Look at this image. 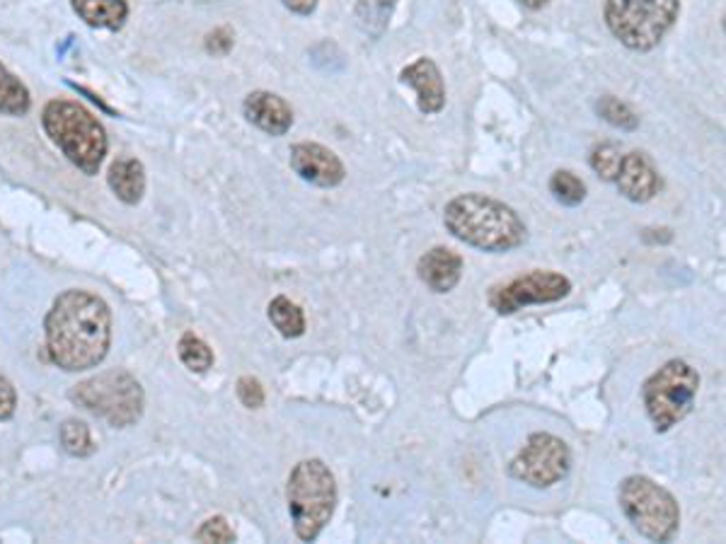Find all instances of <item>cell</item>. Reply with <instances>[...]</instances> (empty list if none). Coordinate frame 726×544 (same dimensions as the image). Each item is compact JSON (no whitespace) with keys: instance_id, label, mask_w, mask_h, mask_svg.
<instances>
[{"instance_id":"cell-28","label":"cell","mask_w":726,"mask_h":544,"mask_svg":"<svg viewBox=\"0 0 726 544\" xmlns=\"http://www.w3.org/2000/svg\"><path fill=\"white\" fill-rule=\"evenodd\" d=\"M230 46H233V34H230V30H226V27L216 30L206 36V48H209L211 54H228Z\"/></svg>"},{"instance_id":"cell-23","label":"cell","mask_w":726,"mask_h":544,"mask_svg":"<svg viewBox=\"0 0 726 544\" xmlns=\"http://www.w3.org/2000/svg\"><path fill=\"white\" fill-rule=\"evenodd\" d=\"M623 148L615 143H601L596 148L591 151L588 155V163L593 167V173H596L601 179L605 181H615L617 173H620V165H623Z\"/></svg>"},{"instance_id":"cell-21","label":"cell","mask_w":726,"mask_h":544,"mask_svg":"<svg viewBox=\"0 0 726 544\" xmlns=\"http://www.w3.org/2000/svg\"><path fill=\"white\" fill-rule=\"evenodd\" d=\"M58 438L61 445H64V451L73 457H88L95 453V443L88 423H82L78 419H66L61 423Z\"/></svg>"},{"instance_id":"cell-3","label":"cell","mask_w":726,"mask_h":544,"mask_svg":"<svg viewBox=\"0 0 726 544\" xmlns=\"http://www.w3.org/2000/svg\"><path fill=\"white\" fill-rule=\"evenodd\" d=\"M46 136L85 175H97L107 155V133L88 109L70 100L46 102L42 112Z\"/></svg>"},{"instance_id":"cell-31","label":"cell","mask_w":726,"mask_h":544,"mask_svg":"<svg viewBox=\"0 0 726 544\" xmlns=\"http://www.w3.org/2000/svg\"><path fill=\"white\" fill-rule=\"evenodd\" d=\"M520 3H524V5L530 8V10H540V8L548 5L550 0H520Z\"/></svg>"},{"instance_id":"cell-17","label":"cell","mask_w":726,"mask_h":544,"mask_svg":"<svg viewBox=\"0 0 726 544\" xmlns=\"http://www.w3.org/2000/svg\"><path fill=\"white\" fill-rule=\"evenodd\" d=\"M78 18L97 30H121L129 18L127 0H70Z\"/></svg>"},{"instance_id":"cell-2","label":"cell","mask_w":726,"mask_h":544,"mask_svg":"<svg viewBox=\"0 0 726 544\" xmlns=\"http://www.w3.org/2000/svg\"><path fill=\"white\" fill-rule=\"evenodd\" d=\"M443 223L455 240L482 252H512L528 240V227L512 206L484 193H460L448 201Z\"/></svg>"},{"instance_id":"cell-29","label":"cell","mask_w":726,"mask_h":544,"mask_svg":"<svg viewBox=\"0 0 726 544\" xmlns=\"http://www.w3.org/2000/svg\"><path fill=\"white\" fill-rule=\"evenodd\" d=\"M282 3L296 15H312L315 8H318V0H282Z\"/></svg>"},{"instance_id":"cell-15","label":"cell","mask_w":726,"mask_h":544,"mask_svg":"<svg viewBox=\"0 0 726 544\" xmlns=\"http://www.w3.org/2000/svg\"><path fill=\"white\" fill-rule=\"evenodd\" d=\"M417 274L421 284H427L433 293H448L460 284L463 276V257L448 247L429 249L417 264Z\"/></svg>"},{"instance_id":"cell-8","label":"cell","mask_w":726,"mask_h":544,"mask_svg":"<svg viewBox=\"0 0 726 544\" xmlns=\"http://www.w3.org/2000/svg\"><path fill=\"white\" fill-rule=\"evenodd\" d=\"M678 10L681 0H608L605 24L623 46L651 52L675 24Z\"/></svg>"},{"instance_id":"cell-12","label":"cell","mask_w":726,"mask_h":544,"mask_svg":"<svg viewBox=\"0 0 726 544\" xmlns=\"http://www.w3.org/2000/svg\"><path fill=\"white\" fill-rule=\"evenodd\" d=\"M615 185L627 201L647 203L659 193L661 177L645 153H627L623 157L620 173L615 177Z\"/></svg>"},{"instance_id":"cell-25","label":"cell","mask_w":726,"mask_h":544,"mask_svg":"<svg viewBox=\"0 0 726 544\" xmlns=\"http://www.w3.org/2000/svg\"><path fill=\"white\" fill-rule=\"evenodd\" d=\"M194 540L197 542H218V544H228L235 542V532L228 525V520L223 515L209 518L206 523L194 532Z\"/></svg>"},{"instance_id":"cell-13","label":"cell","mask_w":726,"mask_h":544,"mask_svg":"<svg viewBox=\"0 0 726 544\" xmlns=\"http://www.w3.org/2000/svg\"><path fill=\"white\" fill-rule=\"evenodd\" d=\"M242 112H245L250 124L270 133V136H286L294 126V109L288 107L284 97L266 90L250 92L242 102Z\"/></svg>"},{"instance_id":"cell-16","label":"cell","mask_w":726,"mask_h":544,"mask_svg":"<svg viewBox=\"0 0 726 544\" xmlns=\"http://www.w3.org/2000/svg\"><path fill=\"white\" fill-rule=\"evenodd\" d=\"M107 181L119 201L136 206L145 191V169L139 160H133V157H121V160L109 167Z\"/></svg>"},{"instance_id":"cell-18","label":"cell","mask_w":726,"mask_h":544,"mask_svg":"<svg viewBox=\"0 0 726 544\" xmlns=\"http://www.w3.org/2000/svg\"><path fill=\"white\" fill-rule=\"evenodd\" d=\"M266 314H270L272 324L284 338H298L306 334V314L286 296H276L266 308Z\"/></svg>"},{"instance_id":"cell-14","label":"cell","mask_w":726,"mask_h":544,"mask_svg":"<svg viewBox=\"0 0 726 544\" xmlns=\"http://www.w3.org/2000/svg\"><path fill=\"white\" fill-rule=\"evenodd\" d=\"M399 80L417 92V104L421 114L441 112L446 104V85L439 66L431 58H419L399 73Z\"/></svg>"},{"instance_id":"cell-30","label":"cell","mask_w":726,"mask_h":544,"mask_svg":"<svg viewBox=\"0 0 726 544\" xmlns=\"http://www.w3.org/2000/svg\"><path fill=\"white\" fill-rule=\"evenodd\" d=\"M393 3H395V0H361V8H366V5H369V12H375V10H378L381 22H385V18L391 15Z\"/></svg>"},{"instance_id":"cell-11","label":"cell","mask_w":726,"mask_h":544,"mask_svg":"<svg viewBox=\"0 0 726 544\" xmlns=\"http://www.w3.org/2000/svg\"><path fill=\"white\" fill-rule=\"evenodd\" d=\"M290 167L302 181L322 189L339 187L346 177L344 163L339 160L334 151L320 143H296L290 148Z\"/></svg>"},{"instance_id":"cell-5","label":"cell","mask_w":726,"mask_h":544,"mask_svg":"<svg viewBox=\"0 0 726 544\" xmlns=\"http://www.w3.org/2000/svg\"><path fill=\"white\" fill-rule=\"evenodd\" d=\"M68 399L80 409L105 419L109 426L127 429L143 417V387L127 370H105L70 387Z\"/></svg>"},{"instance_id":"cell-6","label":"cell","mask_w":726,"mask_h":544,"mask_svg":"<svg viewBox=\"0 0 726 544\" xmlns=\"http://www.w3.org/2000/svg\"><path fill=\"white\" fill-rule=\"evenodd\" d=\"M617 503L639 535L651 542H671L681 528V508L673 493L649 477H625Z\"/></svg>"},{"instance_id":"cell-24","label":"cell","mask_w":726,"mask_h":544,"mask_svg":"<svg viewBox=\"0 0 726 544\" xmlns=\"http://www.w3.org/2000/svg\"><path fill=\"white\" fill-rule=\"evenodd\" d=\"M596 112L601 119L608 121L610 126L620 129V131H635L639 126V119L635 116L632 109L627 104H623L620 100H615V97L605 95L596 102Z\"/></svg>"},{"instance_id":"cell-1","label":"cell","mask_w":726,"mask_h":544,"mask_svg":"<svg viewBox=\"0 0 726 544\" xmlns=\"http://www.w3.org/2000/svg\"><path fill=\"white\" fill-rule=\"evenodd\" d=\"M46 351L58 368L80 373L100 366L112 342V312L88 290L61 293L44 320Z\"/></svg>"},{"instance_id":"cell-4","label":"cell","mask_w":726,"mask_h":544,"mask_svg":"<svg viewBox=\"0 0 726 544\" xmlns=\"http://www.w3.org/2000/svg\"><path fill=\"white\" fill-rule=\"evenodd\" d=\"M286 499L298 540H318L337 508V481L330 467L318 457L302 459L290 471Z\"/></svg>"},{"instance_id":"cell-20","label":"cell","mask_w":726,"mask_h":544,"mask_svg":"<svg viewBox=\"0 0 726 544\" xmlns=\"http://www.w3.org/2000/svg\"><path fill=\"white\" fill-rule=\"evenodd\" d=\"M177 354H179V360L185 363L191 373H206L213 366V351L209 348V344L204 342V338H199L191 332L182 334L179 344H177Z\"/></svg>"},{"instance_id":"cell-26","label":"cell","mask_w":726,"mask_h":544,"mask_svg":"<svg viewBox=\"0 0 726 544\" xmlns=\"http://www.w3.org/2000/svg\"><path fill=\"white\" fill-rule=\"evenodd\" d=\"M238 399L248 409L264 407V387H262V382L257 378H250V375L240 378L238 380Z\"/></svg>"},{"instance_id":"cell-27","label":"cell","mask_w":726,"mask_h":544,"mask_svg":"<svg viewBox=\"0 0 726 544\" xmlns=\"http://www.w3.org/2000/svg\"><path fill=\"white\" fill-rule=\"evenodd\" d=\"M15 407H18L15 387H12L8 378L0 375V421H8L12 414H15Z\"/></svg>"},{"instance_id":"cell-7","label":"cell","mask_w":726,"mask_h":544,"mask_svg":"<svg viewBox=\"0 0 726 544\" xmlns=\"http://www.w3.org/2000/svg\"><path fill=\"white\" fill-rule=\"evenodd\" d=\"M700 390V375L685 360H669L641 385V402L653 431L666 433L678 426L690 411Z\"/></svg>"},{"instance_id":"cell-22","label":"cell","mask_w":726,"mask_h":544,"mask_svg":"<svg viewBox=\"0 0 726 544\" xmlns=\"http://www.w3.org/2000/svg\"><path fill=\"white\" fill-rule=\"evenodd\" d=\"M550 191L557 201L562 206H569V209L584 203L586 199V185L574 173H569V169H557V173L550 177Z\"/></svg>"},{"instance_id":"cell-9","label":"cell","mask_w":726,"mask_h":544,"mask_svg":"<svg viewBox=\"0 0 726 544\" xmlns=\"http://www.w3.org/2000/svg\"><path fill=\"white\" fill-rule=\"evenodd\" d=\"M569 469H572L569 445L552 433H532L524 451L508 465V475L532 489H550L569 475Z\"/></svg>"},{"instance_id":"cell-19","label":"cell","mask_w":726,"mask_h":544,"mask_svg":"<svg viewBox=\"0 0 726 544\" xmlns=\"http://www.w3.org/2000/svg\"><path fill=\"white\" fill-rule=\"evenodd\" d=\"M30 90L24 88L20 78L12 76V73L0 64V114L22 116L30 112Z\"/></svg>"},{"instance_id":"cell-10","label":"cell","mask_w":726,"mask_h":544,"mask_svg":"<svg viewBox=\"0 0 726 544\" xmlns=\"http://www.w3.org/2000/svg\"><path fill=\"white\" fill-rule=\"evenodd\" d=\"M572 281L557 271H528L490 290V308L496 314H514L528 306H544L569 296Z\"/></svg>"}]
</instances>
